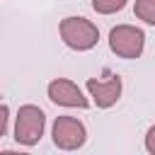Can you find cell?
I'll list each match as a JSON object with an SVG mask.
<instances>
[{
    "label": "cell",
    "instance_id": "6da1fadb",
    "mask_svg": "<svg viewBox=\"0 0 155 155\" xmlns=\"http://www.w3.org/2000/svg\"><path fill=\"white\" fill-rule=\"evenodd\" d=\"M58 31H61L63 44L68 48H73V51H90L99 41L97 24H92L85 17H65V19H61Z\"/></svg>",
    "mask_w": 155,
    "mask_h": 155
},
{
    "label": "cell",
    "instance_id": "7a4b0ae2",
    "mask_svg": "<svg viewBox=\"0 0 155 155\" xmlns=\"http://www.w3.org/2000/svg\"><path fill=\"white\" fill-rule=\"evenodd\" d=\"M44 126H46V114L36 104H24L15 116V140L19 145L31 148L41 140Z\"/></svg>",
    "mask_w": 155,
    "mask_h": 155
},
{
    "label": "cell",
    "instance_id": "3957f363",
    "mask_svg": "<svg viewBox=\"0 0 155 155\" xmlns=\"http://www.w3.org/2000/svg\"><path fill=\"white\" fill-rule=\"evenodd\" d=\"M143 46H145V34L133 24H119L109 31V48L119 58L133 61L143 53Z\"/></svg>",
    "mask_w": 155,
    "mask_h": 155
},
{
    "label": "cell",
    "instance_id": "277c9868",
    "mask_svg": "<svg viewBox=\"0 0 155 155\" xmlns=\"http://www.w3.org/2000/svg\"><path fill=\"white\" fill-rule=\"evenodd\" d=\"M51 136H53V145L61 150H78L87 140V131L82 121H78L75 116H58L53 121Z\"/></svg>",
    "mask_w": 155,
    "mask_h": 155
},
{
    "label": "cell",
    "instance_id": "5b68a950",
    "mask_svg": "<svg viewBox=\"0 0 155 155\" xmlns=\"http://www.w3.org/2000/svg\"><path fill=\"white\" fill-rule=\"evenodd\" d=\"M48 99L58 107H78V109H87L90 104L82 90L68 78H56L48 82Z\"/></svg>",
    "mask_w": 155,
    "mask_h": 155
},
{
    "label": "cell",
    "instance_id": "8992f818",
    "mask_svg": "<svg viewBox=\"0 0 155 155\" xmlns=\"http://www.w3.org/2000/svg\"><path fill=\"white\" fill-rule=\"evenodd\" d=\"M85 87H87L92 102H94L99 109H109V107H114V104L119 102L124 85H121V78L114 75V78H109V80H94V78H90V80L85 82Z\"/></svg>",
    "mask_w": 155,
    "mask_h": 155
},
{
    "label": "cell",
    "instance_id": "52a82bcc",
    "mask_svg": "<svg viewBox=\"0 0 155 155\" xmlns=\"http://www.w3.org/2000/svg\"><path fill=\"white\" fill-rule=\"evenodd\" d=\"M133 12L145 24H153L155 27V0H136L133 2Z\"/></svg>",
    "mask_w": 155,
    "mask_h": 155
},
{
    "label": "cell",
    "instance_id": "ba28073f",
    "mask_svg": "<svg viewBox=\"0 0 155 155\" xmlns=\"http://www.w3.org/2000/svg\"><path fill=\"white\" fill-rule=\"evenodd\" d=\"M126 7V0H92V10L99 15H114Z\"/></svg>",
    "mask_w": 155,
    "mask_h": 155
},
{
    "label": "cell",
    "instance_id": "9c48e42d",
    "mask_svg": "<svg viewBox=\"0 0 155 155\" xmlns=\"http://www.w3.org/2000/svg\"><path fill=\"white\" fill-rule=\"evenodd\" d=\"M7 121H10V107L2 104L0 107V138L7 136Z\"/></svg>",
    "mask_w": 155,
    "mask_h": 155
},
{
    "label": "cell",
    "instance_id": "30bf717a",
    "mask_svg": "<svg viewBox=\"0 0 155 155\" xmlns=\"http://www.w3.org/2000/svg\"><path fill=\"white\" fill-rule=\"evenodd\" d=\"M145 150L150 155H155V126H150L148 133H145Z\"/></svg>",
    "mask_w": 155,
    "mask_h": 155
}]
</instances>
